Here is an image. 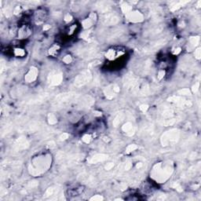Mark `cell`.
Wrapping results in <instances>:
<instances>
[{
	"label": "cell",
	"instance_id": "cell-1",
	"mask_svg": "<svg viewBox=\"0 0 201 201\" xmlns=\"http://www.w3.org/2000/svg\"><path fill=\"white\" fill-rule=\"evenodd\" d=\"M173 171L174 166L171 162H162L153 166L150 175L158 183H164L170 178Z\"/></svg>",
	"mask_w": 201,
	"mask_h": 201
},
{
	"label": "cell",
	"instance_id": "cell-2",
	"mask_svg": "<svg viewBox=\"0 0 201 201\" xmlns=\"http://www.w3.org/2000/svg\"><path fill=\"white\" fill-rule=\"evenodd\" d=\"M51 166V156L41 155L34 157L28 166V171L33 176H40Z\"/></svg>",
	"mask_w": 201,
	"mask_h": 201
},
{
	"label": "cell",
	"instance_id": "cell-3",
	"mask_svg": "<svg viewBox=\"0 0 201 201\" xmlns=\"http://www.w3.org/2000/svg\"><path fill=\"white\" fill-rule=\"evenodd\" d=\"M81 95L76 94L75 92H68V93H63L56 96L53 101V105L56 108L65 107L69 105H76L80 99Z\"/></svg>",
	"mask_w": 201,
	"mask_h": 201
},
{
	"label": "cell",
	"instance_id": "cell-4",
	"mask_svg": "<svg viewBox=\"0 0 201 201\" xmlns=\"http://www.w3.org/2000/svg\"><path fill=\"white\" fill-rule=\"evenodd\" d=\"M123 81L125 90L130 94H136L141 83V80H139L138 77L133 72H128L124 76Z\"/></svg>",
	"mask_w": 201,
	"mask_h": 201
},
{
	"label": "cell",
	"instance_id": "cell-5",
	"mask_svg": "<svg viewBox=\"0 0 201 201\" xmlns=\"http://www.w3.org/2000/svg\"><path fill=\"white\" fill-rule=\"evenodd\" d=\"M180 138V131L178 129H171L162 134L160 142L163 146H172L176 144Z\"/></svg>",
	"mask_w": 201,
	"mask_h": 201
},
{
	"label": "cell",
	"instance_id": "cell-6",
	"mask_svg": "<svg viewBox=\"0 0 201 201\" xmlns=\"http://www.w3.org/2000/svg\"><path fill=\"white\" fill-rule=\"evenodd\" d=\"M98 45L94 43H90L85 46L80 47L76 50V54L79 57L89 59L94 57L98 52Z\"/></svg>",
	"mask_w": 201,
	"mask_h": 201
},
{
	"label": "cell",
	"instance_id": "cell-7",
	"mask_svg": "<svg viewBox=\"0 0 201 201\" xmlns=\"http://www.w3.org/2000/svg\"><path fill=\"white\" fill-rule=\"evenodd\" d=\"M120 16L115 12H108L100 17V23L105 26H112L116 25L120 22Z\"/></svg>",
	"mask_w": 201,
	"mask_h": 201
},
{
	"label": "cell",
	"instance_id": "cell-8",
	"mask_svg": "<svg viewBox=\"0 0 201 201\" xmlns=\"http://www.w3.org/2000/svg\"><path fill=\"white\" fill-rule=\"evenodd\" d=\"M167 42H168L167 39H160L152 42V43H149L148 45L145 46V47L141 50V51H142L143 54H150V53L155 52V51H156V50H159L160 48H161L162 47L166 45Z\"/></svg>",
	"mask_w": 201,
	"mask_h": 201
},
{
	"label": "cell",
	"instance_id": "cell-9",
	"mask_svg": "<svg viewBox=\"0 0 201 201\" xmlns=\"http://www.w3.org/2000/svg\"><path fill=\"white\" fill-rule=\"evenodd\" d=\"M93 79V75L90 70H85L77 76L74 80V84L76 87H80L85 86L86 84L90 83Z\"/></svg>",
	"mask_w": 201,
	"mask_h": 201
},
{
	"label": "cell",
	"instance_id": "cell-10",
	"mask_svg": "<svg viewBox=\"0 0 201 201\" xmlns=\"http://www.w3.org/2000/svg\"><path fill=\"white\" fill-rule=\"evenodd\" d=\"M62 80L63 73L60 71H57V70L50 72L49 73L48 77H47V83L51 87H56V86L60 85L62 83Z\"/></svg>",
	"mask_w": 201,
	"mask_h": 201
},
{
	"label": "cell",
	"instance_id": "cell-11",
	"mask_svg": "<svg viewBox=\"0 0 201 201\" xmlns=\"http://www.w3.org/2000/svg\"><path fill=\"white\" fill-rule=\"evenodd\" d=\"M61 196H63V192L61 191V189L57 186H53L49 187L47 189L46 192L44 193V198L46 199H62L60 197Z\"/></svg>",
	"mask_w": 201,
	"mask_h": 201
},
{
	"label": "cell",
	"instance_id": "cell-12",
	"mask_svg": "<svg viewBox=\"0 0 201 201\" xmlns=\"http://www.w3.org/2000/svg\"><path fill=\"white\" fill-rule=\"evenodd\" d=\"M120 91V87L116 83H113V84H110L104 89V94L106 98L109 100H112L118 95Z\"/></svg>",
	"mask_w": 201,
	"mask_h": 201
},
{
	"label": "cell",
	"instance_id": "cell-13",
	"mask_svg": "<svg viewBox=\"0 0 201 201\" xmlns=\"http://www.w3.org/2000/svg\"><path fill=\"white\" fill-rule=\"evenodd\" d=\"M169 102H171L175 104L178 108H183V107H191L192 103L190 100H187L186 98L182 97V96H172V97H169L168 99Z\"/></svg>",
	"mask_w": 201,
	"mask_h": 201
},
{
	"label": "cell",
	"instance_id": "cell-14",
	"mask_svg": "<svg viewBox=\"0 0 201 201\" xmlns=\"http://www.w3.org/2000/svg\"><path fill=\"white\" fill-rule=\"evenodd\" d=\"M49 96H50V94L48 93H42V94H36V95L32 96V97L26 99L24 104L26 105L39 104V103H41L43 101H45V100L48 98Z\"/></svg>",
	"mask_w": 201,
	"mask_h": 201
},
{
	"label": "cell",
	"instance_id": "cell-15",
	"mask_svg": "<svg viewBox=\"0 0 201 201\" xmlns=\"http://www.w3.org/2000/svg\"><path fill=\"white\" fill-rule=\"evenodd\" d=\"M94 103V98L91 96H81L76 103L77 107L82 108V109H87L90 108Z\"/></svg>",
	"mask_w": 201,
	"mask_h": 201
},
{
	"label": "cell",
	"instance_id": "cell-16",
	"mask_svg": "<svg viewBox=\"0 0 201 201\" xmlns=\"http://www.w3.org/2000/svg\"><path fill=\"white\" fill-rule=\"evenodd\" d=\"M141 133H142V136L144 137H148V138L153 137L155 134L154 125L150 123H145V124L142 126V130H141Z\"/></svg>",
	"mask_w": 201,
	"mask_h": 201
},
{
	"label": "cell",
	"instance_id": "cell-17",
	"mask_svg": "<svg viewBox=\"0 0 201 201\" xmlns=\"http://www.w3.org/2000/svg\"><path fill=\"white\" fill-rule=\"evenodd\" d=\"M126 18L129 21L133 23H138L144 21V16H143V14L137 10H131L130 13L126 14Z\"/></svg>",
	"mask_w": 201,
	"mask_h": 201
},
{
	"label": "cell",
	"instance_id": "cell-18",
	"mask_svg": "<svg viewBox=\"0 0 201 201\" xmlns=\"http://www.w3.org/2000/svg\"><path fill=\"white\" fill-rule=\"evenodd\" d=\"M29 146V142L24 136L18 137L14 143V149L16 151H21L26 149Z\"/></svg>",
	"mask_w": 201,
	"mask_h": 201
},
{
	"label": "cell",
	"instance_id": "cell-19",
	"mask_svg": "<svg viewBox=\"0 0 201 201\" xmlns=\"http://www.w3.org/2000/svg\"><path fill=\"white\" fill-rule=\"evenodd\" d=\"M163 30H164V25H163V24H158V25H156V26L151 28V29L146 31L144 33V35L146 37H155L159 35V34H160V33L163 32Z\"/></svg>",
	"mask_w": 201,
	"mask_h": 201
},
{
	"label": "cell",
	"instance_id": "cell-20",
	"mask_svg": "<svg viewBox=\"0 0 201 201\" xmlns=\"http://www.w3.org/2000/svg\"><path fill=\"white\" fill-rule=\"evenodd\" d=\"M38 74H39L38 68L34 67V66H32V67L30 68L29 71L27 72V74L25 75V76H24V80H25L27 83H32V82H34L37 79Z\"/></svg>",
	"mask_w": 201,
	"mask_h": 201
},
{
	"label": "cell",
	"instance_id": "cell-21",
	"mask_svg": "<svg viewBox=\"0 0 201 201\" xmlns=\"http://www.w3.org/2000/svg\"><path fill=\"white\" fill-rule=\"evenodd\" d=\"M96 9L102 14L110 12L112 10V4L110 2H97L95 5Z\"/></svg>",
	"mask_w": 201,
	"mask_h": 201
},
{
	"label": "cell",
	"instance_id": "cell-22",
	"mask_svg": "<svg viewBox=\"0 0 201 201\" xmlns=\"http://www.w3.org/2000/svg\"><path fill=\"white\" fill-rule=\"evenodd\" d=\"M149 93H150V87H149V83L141 81L136 94L138 96H146L149 95Z\"/></svg>",
	"mask_w": 201,
	"mask_h": 201
},
{
	"label": "cell",
	"instance_id": "cell-23",
	"mask_svg": "<svg viewBox=\"0 0 201 201\" xmlns=\"http://www.w3.org/2000/svg\"><path fill=\"white\" fill-rule=\"evenodd\" d=\"M109 159V155L103 154V153H98L95 154L89 159L88 162L90 164H96L98 163H102Z\"/></svg>",
	"mask_w": 201,
	"mask_h": 201
},
{
	"label": "cell",
	"instance_id": "cell-24",
	"mask_svg": "<svg viewBox=\"0 0 201 201\" xmlns=\"http://www.w3.org/2000/svg\"><path fill=\"white\" fill-rule=\"evenodd\" d=\"M174 109L170 106H164L161 109L160 114L163 119H170L174 116Z\"/></svg>",
	"mask_w": 201,
	"mask_h": 201
},
{
	"label": "cell",
	"instance_id": "cell-25",
	"mask_svg": "<svg viewBox=\"0 0 201 201\" xmlns=\"http://www.w3.org/2000/svg\"><path fill=\"white\" fill-rule=\"evenodd\" d=\"M31 34V29L28 25H24L18 30V38L22 39H26Z\"/></svg>",
	"mask_w": 201,
	"mask_h": 201
},
{
	"label": "cell",
	"instance_id": "cell-26",
	"mask_svg": "<svg viewBox=\"0 0 201 201\" xmlns=\"http://www.w3.org/2000/svg\"><path fill=\"white\" fill-rule=\"evenodd\" d=\"M122 130L128 136L133 135L136 132L135 127H133V125L130 122H127V123H124L123 125V127H122Z\"/></svg>",
	"mask_w": 201,
	"mask_h": 201
},
{
	"label": "cell",
	"instance_id": "cell-27",
	"mask_svg": "<svg viewBox=\"0 0 201 201\" xmlns=\"http://www.w3.org/2000/svg\"><path fill=\"white\" fill-rule=\"evenodd\" d=\"M152 65H153V62H152L151 60H146V61L142 62V65H141L140 72L144 75L149 74L152 70Z\"/></svg>",
	"mask_w": 201,
	"mask_h": 201
},
{
	"label": "cell",
	"instance_id": "cell-28",
	"mask_svg": "<svg viewBox=\"0 0 201 201\" xmlns=\"http://www.w3.org/2000/svg\"><path fill=\"white\" fill-rule=\"evenodd\" d=\"M124 117H125L124 113H123V112H120V113H119L118 114L115 116V118L113 119V127H118L119 125L122 123V121L124 120Z\"/></svg>",
	"mask_w": 201,
	"mask_h": 201
},
{
	"label": "cell",
	"instance_id": "cell-29",
	"mask_svg": "<svg viewBox=\"0 0 201 201\" xmlns=\"http://www.w3.org/2000/svg\"><path fill=\"white\" fill-rule=\"evenodd\" d=\"M199 43V36H194L191 37L189 39V47H188V51H191L192 50L195 48L196 46H198Z\"/></svg>",
	"mask_w": 201,
	"mask_h": 201
},
{
	"label": "cell",
	"instance_id": "cell-30",
	"mask_svg": "<svg viewBox=\"0 0 201 201\" xmlns=\"http://www.w3.org/2000/svg\"><path fill=\"white\" fill-rule=\"evenodd\" d=\"M35 23L37 24H42L45 20V12L43 10H38L35 14Z\"/></svg>",
	"mask_w": 201,
	"mask_h": 201
},
{
	"label": "cell",
	"instance_id": "cell-31",
	"mask_svg": "<svg viewBox=\"0 0 201 201\" xmlns=\"http://www.w3.org/2000/svg\"><path fill=\"white\" fill-rule=\"evenodd\" d=\"M177 122V120L174 118H170V119H162L159 121V124L161 125V126H165V127H167V126H171V125L174 124L175 123Z\"/></svg>",
	"mask_w": 201,
	"mask_h": 201
},
{
	"label": "cell",
	"instance_id": "cell-32",
	"mask_svg": "<svg viewBox=\"0 0 201 201\" xmlns=\"http://www.w3.org/2000/svg\"><path fill=\"white\" fill-rule=\"evenodd\" d=\"M123 34V31L120 29H116L115 31H112V32L110 33L109 36L108 38V39H116L120 38L122 35Z\"/></svg>",
	"mask_w": 201,
	"mask_h": 201
},
{
	"label": "cell",
	"instance_id": "cell-33",
	"mask_svg": "<svg viewBox=\"0 0 201 201\" xmlns=\"http://www.w3.org/2000/svg\"><path fill=\"white\" fill-rule=\"evenodd\" d=\"M188 1H179V2H176L174 3V5L172 6H170V10L171 11H176L178 10V9H180L181 7L182 6H184V5H186V4H187Z\"/></svg>",
	"mask_w": 201,
	"mask_h": 201
},
{
	"label": "cell",
	"instance_id": "cell-34",
	"mask_svg": "<svg viewBox=\"0 0 201 201\" xmlns=\"http://www.w3.org/2000/svg\"><path fill=\"white\" fill-rule=\"evenodd\" d=\"M94 22V21H93L91 18H87V19H85L84 21H83V22H82V24H83V28L87 29V28H90V27L93 25Z\"/></svg>",
	"mask_w": 201,
	"mask_h": 201
},
{
	"label": "cell",
	"instance_id": "cell-35",
	"mask_svg": "<svg viewBox=\"0 0 201 201\" xmlns=\"http://www.w3.org/2000/svg\"><path fill=\"white\" fill-rule=\"evenodd\" d=\"M48 123L50 125H54L57 123V116L54 113H50L48 115Z\"/></svg>",
	"mask_w": 201,
	"mask_h": 201
},
{
	"label": "cell",
	"instance_id": "cell-36",
	"mask_svg": "<svg viewBox=\"0 0 201 201\" xmlns=\"http://www.w3.org/2000/svg\"><path fill=\"white\" fill-rule=\"evenodd\" d=\"M121 10L123 11V14H127L132 10V6L130 5H129L128 3H123L121 6Z\"/></svg>",
	"mask_w": 201,
	"mask_h": 201
},
{
	"label": "cell",
	"instance_id": "cell-37",
	"mask_svg": "<svg viewBox=\"0 0 201 201\" xmlns=\"http://www.w3.org/2000/svg\"><path fill=\"white\" fill-rule=\"evenodd\" d=\"M59 50H60L59 46L57 45V44H55V45L53 46V47H51L50 50H49V54H50V55L55 56L57 54V53H58Z\"/></svg>",
	"mask_w": 201,
	"mask_h": 201
},
{
	"label": "cell",
	"instance_id": "cell-38",
	"mask_svg": "<svg viewBox=\"0 0 201 201\" xmlns=\"http://www.w3.org/2000/svg\"><path fill=\"white\" fill-rule=\"evenodd\" d=\"M177 94H178L179 96L191 95V91H190V90H189V89L184 88V89H181V90H178Z\"/></svg>",
	"mask_w": 201,
	"mask_h": 201
},
{
	"label": "cell",
	"instance_id": "cell-39",
	"mask_svg": "<svg viewBox=\"0 0 201 201\" xmlns=\"http://www.w3.org/2000/svg\"><path fill=\"white\" fill-rule=\"evenodd\" d=\"M116 57V50H109L106 54V57L109 60H113Z\"/></svg>",
	"mask_w": 201,
	"mask_h": 201
},
{
	"label": "cell",
	"instance_id": "cell-40",
	"mask_svg": "<svg viewBox=\"0 0 201 201\" xmlns=\"http://www.w3.org/2000/svg\"><path fill=\"white\" fill-rule=\"evenodd\" d=\"M137 149H138V147H137V146H136L135 144L129 145L127 147V149H126V153L129 154V153H132L133 151H135Z\"/></svg>",
	"mask_w": 201,
	"mask_h": 201
},
{
	"label": "cell",
	"instance_id": "cell-41",
	"mask_svg": "<svg viewBox=\"0 0 201 201\" xmlns=\"http://www.w3.org/2000/svg\"><path fill=\"white\" fill-rule=\"evenodd\" d=\"M14 54L17 57H23V56L25 55V51L23 49L17 48L14 50Z\"/></svg>",
	"mask_w": 201,
	"mask_h": 201
},
{
	"label": "cell",
	"instance_id": "cell-42",
	"mask_svg": "<svg viewBox=\"0 0 201 201\" xmlns=\"http://www.w3.org/2000/svg\"><path fill=\"white\" fill-rule=\"evenodd\" d=\"M171 186L174 188V189H175L176 190L178 191V192H182V191L183 190V189H182V186L180 185V183L178 182H174L173 183H172Z\"/></svg>",
	"mask_w": 201,
	"mask_h": 201
},
{
	"label": "cell",
	"instance_id": "cell-43",
	"mask_svg": "<svg viewBox=\"0 0 201 201\" xmlns=\"http://www.w3.org/2000/svg\"><path fill=\"white\" fill-rule=\"evenodd\" d=\"M82 140H83V142H85L86 144H89L92 140V137L90 134H85L83 135V137H82Z\"/></svg>",
	"mask_w": 201,
	"mask_h": 201
},
{
	"label": "cell",
	"instance_id": "cell-44",
	"mask_svg": "<svg viewBox=\"0 0 201 201\" xmlns=\"http://www.w3.org/2000/svg\"><path fill=\"white\" fill-rule=\"evenodd\" d=\"M3 12H4V14H5L6 15V18H10V17L11 16V14H13V10H11V8L10 6H7L6 8V9H4L3 10Z\"/></svg>",
	"mask_w": 201,
	"mask_h": 201
},
{
	"label": "cell",
	"instance_id": "cell-45",
	"mask_svg": "<svg viewBox=\"0 0 201 201\" xmlns=\"http://www.w3.org/2000/svg\"><path fill=\"white\" fill-rule=\"evenodd\" d=\"M104 199L103 196H100V195H95L93 197H91L90 199V200H93V201H101Z\"/></svg>",
	"mask_w": 201,
	"mask_h": 201
},
{
	"label": "cell",
	"instance_id": "cell-46",
	"mask_svg": "<svg viewBox=\"0 0 201 201\" xmlns=\"http://www.w3.org/2000/svg\"><path fill=\"white\" fill-rule=\"evenodd\" d=\"M63 61H64L65 64H70V63L72 61V58L70 55H66L65 57L63 58Z\"/></svg>",
	"mask_w": 201,
	"mask_h": 201
},
{
	"label": "cell",
	"instance_id": "cell-47",
	"mask_svg": "<svg viewBox=\"0 0 201 201\" xmlns=\"http://www.w3.org/2000/svg\"><path fill=\"white\" fill-rule=\"evenodd\" d=\"M164 76H165V71H164V70H163V69L160 70V71H159V72H158V74H157L158 80H161L164 77Z\"/></svg>",
	"mask_w": 201,
	"mask_h": 201
},
{
	"label": "cell",
	"instance_id": "cell-48",
	"mask_svg": "<svg viewBox=\"0 0 201 201\" xmlns=\"http://www.w3.org/2000/svg\"><path fill=\"white\" fill-rule=\"evenodd\" d=\"M200 57H201V49L199 48H197L196 50H195V57H196V59L199 60L200 59Z\"/></svg>",
	"mask_w": 201,
	"mask_h": 201
},
{
	"label": "cell",
	"instance_id": "cell-49",
	"mask_svg": "<svg viewBox=\"0 0 201 201\" xmlns=\"http://www.w3.org/2000/svg\"><path fill=\"white\" fill-rule=\"evenodd\" d=\"M132 167V163L130 161H127V163L124 164V170H129Z\"/></svg>",
	"mask_w": 201,
	"mask_h": 201
},
{
	"label": "cell",
	"instance_id": "cell-50",
	"mask_svg": "<svg viewBox=\"0 0 201 201\" xmlns=\"http://www.w3.org/2000/svg\"><path fill=\"white\" fill-rule=\"evenodd\" d=\"M38 185H39V182H30L28 185V187L30 188V189H31H31H33V188L38 186Z\"/></svg>",
	"mask_w": 201,
	"mask_h": 201
},
{
	"label": "cell",
	"instance_id": "cell-51",
	"mask_svg": "<svg viewBox=\"0 0 201 201\" xmlns=\"http://www.w3.org/2000/svg\"><path fill=\"white\" fill-rule=\"evenodd\" d=\"M199 83H195V85L192 86V91L193 92V93H196V92L198 91V90H199Z\"/></svg>",
	"mask_w": 201,
	"mask_h": 201
},
{
	"label": "cell",
	"instance_id": "cell-52",
	"mask_svg": "<svg viewBox=\"0 0 201 201\" xmlns=\"http://www.w3.org/2000/svg\"><path fill=\"white\" fill-rule=\"evenodd\" d=\"M69 137V134L68 133H63L61 136H60V140L64 141L66 139H68Z\"/></svg>",
	"mask_w": 201,
	"mask_h": 201
},
{
	"label": "cell",
	"instance_id": "cell-53",
	"mask_svg": "<svg viewBox=\"0 0 201 201\" xmlns=\"http://www.w3.org/2000/svg\"><path fill=\"white\" fill-rule=\"evenodd\" d=\"M113 166H114V163H109L105 165V168L106 170H110L113 168Z\"/></svg>",
	"mask_w": 201,
	"mask_h": 201
},
{
	"label": "cell",
	"instance_id": "cell-54",
	"mask_svg": "<svg viewBox=\"0 0 201 201\" xmlns=\"http://www.w3.org/2000/svg\"><path fill=\"white\" fill-rule=\"evenodd\" d=\"M139 109H140L143 113H146V112L149 109V105H140Z\"/></svg>",
	"mask_w": 201,
	"mask_h": 201
},
{
	"label": "cell",
	"instance_id": "cell-55",
	"mask_svg": "<svg viewBox=\"0 0 201 201\" xmlns=\"http://www.w3.org/2000/svg\"><path fill=\"white\" fill-rule=\"evenodd\" d=\"M64 20L66 21V22H70V21L72 20V15H70L69 14H66V15L64 16Z\"/></svg>",
	"mask_w": 201,
	"mask_h": 201
},
{
	"label": "cell",
	"instance_id": "cell-56",
	"mask_svg": "<svg viewBox=\"0 0 201 201\" xmlns=\"http://www.w3.org/2000/svg\"><path fill=\"white\" fill-rule=\"evenodd\" d=\"M20 12H21V7H20L19 6H16L15 8H14V14H18Z\"/></svg>",
	"mask_w": 201,
	"mask_h": 201
},
{
	"label": "cell",
	"instance_id": "cell-57",
	"mask_svg": "<svg viewBox=\"0 0 201 201\" xmlns=\"http://www.w3.org/2000/svg\"><path fill=\"white\" fill-rule=\"evenodd\" d=\"M181 50H182V49H181L180 47H178V48L175 49L174 51V54H178L179 53L181 52Z\"/></svg>",
	"mask_w": 201,
	"mask_h": 201
},
{
	"label": "cell",
	"instance_id": "cell-58",
	"mask_svg": "<svg viewBox=\"0 0 201 201\" xmlns=\"http://www.w3.org/2000/svg\"><path fill=\"white\" fill-rule=\"evenodd\" d=\"M50 25H49V24H46V25H44L43 27L44 31H47V30L50 29Z\"/></svg>",
	"mask_w": 201,
	"mask_h": 201
},
{
	"label": "cell",
	"instance_id": "cell-59",
	"mask_svg": "<svg viewBox=\"0 0 201 201\" xmlns=\"http://www.w3.org/2000/svg\"><path fill=\"white\" fill-rule=\"evenodd\" d=\"M142 166V163H137V166H136V167H137V169H140L141 167Z\"/></svg>",
	"mask_w": 201,
	"mask_h": 201
}]
</instances>
